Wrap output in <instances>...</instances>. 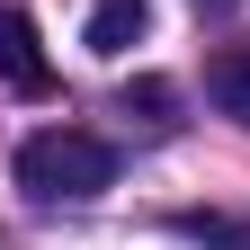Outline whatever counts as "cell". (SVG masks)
I'll use <instances>...</instances> for the list:
<instances>
[{"instance_id":"8992f818","label":"cell","mask_w":250,"mask_h":250,"mask_svg":"<svg viewBox=\"0 0 250 250\" xmlns=\"http://www.w3.org/2000/svg\"><path fill=\"white\" fill-rule=\"evenodd\" d=\"M197 9H232V0H197Z\"/></svg>"},{"instance_id":"6da1fadb","label":"cell","mask_w":250,"mask_h":250,"mask_svg":"<svg viewBox=\"0 0 250 250\" xmlns=\"http://www.w3.org/2000/svg\"><path fill=\"white\" fill-rule=\"evenodd\" d=\"M18 188L45 197V206H62V197L81 206V197H99V188H116V143L81 134V125H45V134L18 143Z\"/></svg>"},{"instance_id":"5b68a950","label":"cell","mask_w":250,"mask_h":250,"mask_svg":"<svg viewBox=\"0 0 250 250\" xmlns=\"http://www.w3.org/2000/svg\"><path fill=\"white\" fill-rule=\"evenodd\" d=\"M125 107H143L152 125H170V107H179V89H170V81H152V72H143L134 89H125Z\"/></svg>"},{"instance_id":"277c9868","label":"cell","mask_w":250,"mask_h":250,"mask_svg":"<svg viewBox=\"0 0 250 250\" xmlns=\"http://www.w3.org/2000/svg\"><path fill=\"white\" fill-rule=\"evenodd\" d=\"M206 99L224 107L232 125H250V45H224V54L206 62Z\"/></svg>"},{"instance_id":"7a4b0ae2","label":"cell","mask_w":250,"mask_h":250,"mask_svg":"<svg viewBox=\"0 0 250 250\" xmlns=\"http://www.w3.org/2000/svg\"><path fill=\"white\" fill-rule=\"evenodd\" d=\"M0 81H9L18 99H45V89H54V62L36 45V18L9 9V0H0Z\"/></svg>"},{"instance_id":"3957f363","label":"cell","mask_w":250,"mask_h":250,"mask_svg":"<svg viewBox=\"0 0 250 250\" xmlns=\"http://www.w3.org/2000/svg\"><path fill=\"white\" fill-rule=\"evenodd\" d=\"M143 27H152L143 0H99V9H89V54H134Z\"/></svg>"}]
</instances>
